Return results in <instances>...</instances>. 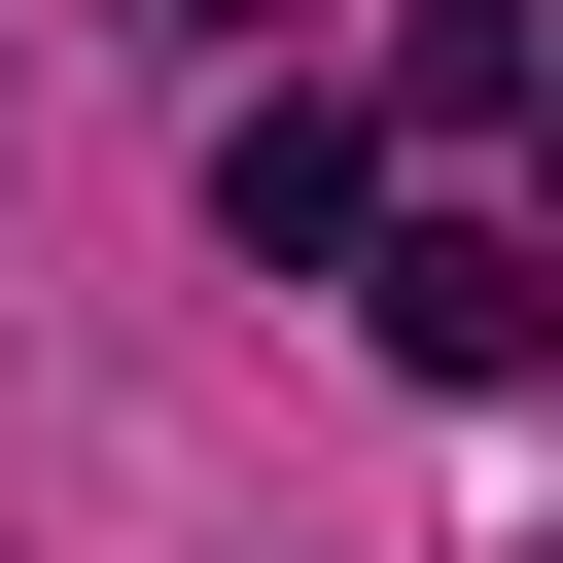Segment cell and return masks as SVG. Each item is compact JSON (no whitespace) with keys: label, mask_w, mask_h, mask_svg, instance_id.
I'll use <instances>...</instances> for the list:
<instances>
[{"label":"cell","mask_w":563,"mask_h":563,"mask_svg":"<svg viewBox=\"0 0 563 563\" xmlns=\"http://www.w3.org/2000/svg\"><path fill=\"white\" fill-rule=\"evenodd\" d=\"M387 352H422V387H528V352H563V246L422 211V246H387Z\"/></svg>","instance_id":"obj_2"},{"label":"cell","mask_w":563,"mask_h":563,"mask_svg":"<svg viewBox=\"0 0 563 563\" xmlns=\"http://www.w3.org/2000/svg\"><path fill=\"white\" fill-rule=\"evenodd\" d=\"M387 141H528V0H422L387 35Z\"/></svg>","instance_id":"obj_3"},{"label":"cell","mask_w":563,"mask_h":563,"mask_svg":"<svg viewBox=\"0 0 563 563\" xmlns=\"http://www.w3.org/2000/svg\"><path fill=\"white\" fill-rule=\"evenodd\" d=\"M176 35H317V0H176Z\"/></svg>","instance_id":"obj_4"},{"label":"cell","mask_w":563,"mask_h":563,"mask_svg":"<svg viewBox=\"0 0 563 563\" xmlns=\"http://www.w3.org/2000/svg\"><path fill=\"white\" fill-rule=\"evenodd\" d=\"M352 211H387V106H317V70H282V106L211 141V246H246V282H317Z\"/></svg>","instance_id":"obj_1"}]
</instances>
